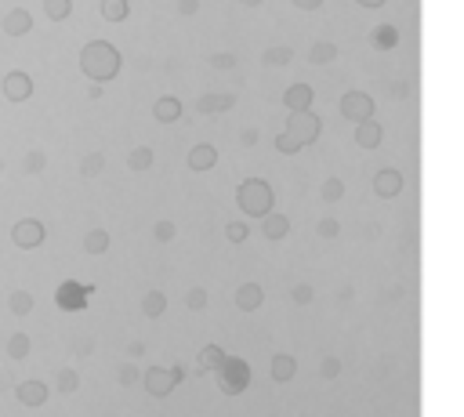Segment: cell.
<instances>
[{"label": "cell", "mask_w": 464, "mask_h": 417, "mask_svg": "<svg viewBox=\"0 0 464 417\" xmlns=\"http://www.w3.org/2000/svg\"><path fill=\"white\" fill-rule=\"evenodd\" d=\"M123 66V55L109 44V40H88L80 48V69L83 76H91L95 83H109Z\"/></svg>", "instance_id": "cell-1"}, {"label": "cell", "mask_w": 464, "mask_h": 417, "mask_svg": "<svg viewBox=\"0 0 464 417\" xmlns=\"http://www.w3.org/2000/svg\"><path fill=\"white\" fill-rule=\"evenodd\" d=\"M236 203L247 218H265L268 211H276V196H272V185L265 178H243L236 185Z\"/></svg>", "instance_id": "cell-2"}, {"label": "cell", "mask_w": 464, "mask_h": 417, "mask_svg": "<svg viewBox=\"0 0 464 417\" xmlns=\"http://www.w3.org/2000/svg\"><path fill=\"white\" fill-rule=\"evenodd\" d=\"M214 378H218V388L225 395H243L247 385H250V367L240 356H225L221 367L214 370Z\"/></svg>", "instance_id": "cell-3"}, {"label": "cell", "mask_w": 464, "mask_h": 417, "mask_svg": "<svg viewBox=\"0 0 464 417\" xmlns=\"http://www.w3.org/2000/svg\"><path fill=\"white\" fill-rule=\"evenodd\" d=\"M142 381H145V392H149L153 399H163V395H171L185 381V370L182 367H145Z\"/></svg>", "instance_id": "cell-4"}, {"label": "cell", "mask_w": 464, "mask_h": 417, "mask_svg": "<svg viewBox=\"0 0 464 417\" xmlns=\"http://www.w3.org/2000/svg\"><path fill=\"white\" fill-rule=\"evenodd\" d=\"M287 135L305 149V145H312L315 138L323 135V120L315 116L312 109H305V113H290V116H287Z\"/></svg>", "instance_id": "cell-5"}, {"label": "cell", "mask_w": 464, "mask_h": 417, "mask_svg": "<svg viewBox=\"0 0 464 417\" xmlns=\"http://www.w3.org/2000/svg\"><path fill=\"white\" fill-rule=\"evenodd\" d=\"M337 109H341L345 120L360 123V120H370V116H374V98H370L367 91H348L341 102H337Z\"/></svg>", "instance_id": "cell-6"}, {"label": "cell", "mask_w": 464, "mask_h": 417, "mask_svg": "<svg viewBox=\"0 0 464 417\" xmlns=\"http://www.w3.org/2000/svg\"><path fill=\"white\" fill-rule=\"evenodd\" d=\"M403 189H407V178H403V171H395V167H385V171L374 175V193L381 200H399Z\"/></svg>", "instance_id": "cell-7"}, {"label": "cell", "mask_w": 464, "mask_h": 417, "mask_svg": "<svg viewBox=\"0 0 464 417\" xmlns=\"http://www.w3.org/2000/svg\"><path fill=\"white\" fill-rule=\"evenodd\" d=\"M11 240H15V247H22V250H36L40 243L48 240V233H44V225H40L36 218H22L11 228Z\"/></svg>", "instance_id": "cell-8"}, {"label": "cell", "mask_w": 464, "mask_h": 417, "mask_svg": "<svg viewBox=\"0 0 464 417\" xmlns=\"http://www.w3.org/2000/svg\"><path fill=\"white\" fill-rule=\"evenodd\" d=\"M0 91H4L8 102H29L33 98V76L22 69H11L4 76V83H0Z\"/></svg>", "instance_id": "cell-9"}, {"label": "cell", "mask_w": 464, "mask_h": 417, "mask_svg": "<svg viewBox=\"0 0 464 417\" xmlns=\"http://www.w3.org/2000/svg\"><path fill=\"white\" fill-rule=\"evenodd\" d=\"M232 106H236V95H214V91H207V95L196 98V113L200 116H221Z\"/></svg>", "instance_id": "cell-10"}, {"label": "cell", "mask_w": 464, "mask_h": 417, "mask_svg": "<svg viewBox=\"0 0 464 417\" xmlns=\"http://www.w3.org/2000/svg\"><path fill=\"white\" fill-rule=\"evenodd\" d=\"M189 171L193 175H203V171H210V167L218 163V149L210 142H200V145H193V149H189Z\"/></svg>", "instance_id": "cell-11"}, {"label": "cell", "mask_w": 464, "mask_h": 417, "mask_svg": "<svg viewBox=\"0 0 464 417\" xmlns=\"http://www.w3.org/2000/svg\"><path fill=\"white\" fill-rule=\"evenodd\" d=\"M232 301H236L240 312H258L265 305V290H261V283H240Z\"/></svg>", "instance_id": "cell-12"}, {"label": "cell", "mask_w": 464, "mask_h": 417, "mask_svg": "<svg viewBox=\"0 0 464 417\" xmlns=\"http://www.w3.org/2000/svg\"><path fill=\"white\" fill-rule=\"evenodd\" d=\"M381 142H385V128L374 116L355 123V145H360V149H377Z\"/></svg>", "instance_id": "cell-13"}, {"label": "cell", "mask_w": 464, "mask_h": 417, "mask_svg": "<svg viewBox=\"0 0 464 417\" xmlns=\"http://www.w3.org/2000/svg\"><path fill=\"white\" fill-rule=\"evenodd\" d=\"M261 221V236L265 240H272V243H280V240H287L290 236V218L287 214H280V211H268L265 218H258Z\"/></svg>", "instance_id": "cell-14"}, {"label": "cell", "mask_w": 464, "mask_h": 417, "mask_svg": "<svg viewBox=\"0 0 464 417\" xmlns=\"http://www.w3.org/2000/svg\"><path fill=\"white\" fill-rule=\"evenodd\" d=\"M312 98H315L312 83H294V88L283 91V106L290 113H305V109H312Z\"/></svg>", "instance_id": "cell-15"}, {"label": "cell", "mask_w": 464, "mask_h": 417, "mask_svg": "<svg viewBox=\"0 0 464 417\" xmlns=\"http://www.w3.org/2000/svg\"><path fill=\"white\" fill-rule=\"evenodd\" d=\"M0 29H4L8 36H26L33 29V15L26 8H11L4 18H0Z\"/></svg>", "instance_id": "cell-16"}, {"label": "cell", "mask_w": 464, "mask_h": 417, "mask_svg": "<svg viewBox=\"0 0 464 417\" xmlns=\"http://www.w3.org/2000/svg\"><path fill=\"white\" fill-rule=\"evenodd\" d=\"M15 395H18V403H22V406H44L48 403V395H51V388L44 385V381H22V385H18L15 388Z\"/></svg>", "instance_id": "cell-17"}, {"label": "cell", "mask_w": 464, "mask_h": 417, "mask_svg": "<svg viewBox=\"0 0 464 417\" xmlns=\"http://www.w3.org/2000/svg\"><path fill=\"white\" fill-rule=\"evenodd\" d=\"M272 381H280V385H287V381H294V374H298V360L290 356V352H276L272 356Z\"/></svg>", "instance_id": "cell-18"}, {"label": "cell", "mask_w": 464, "mask_h": 417, "mask_svg": "<svg viewBox=\"0 0 464 417\" xmlns=\"http://www.w3.org/2000/svg\"><path fill=\"white\" fill-rule=\"evenodd\" d=\"M88 298H91V287H76V283H66L62 290H55V301L62 308H80Z\"/></svg>", "instance_id": "cell-19"}, {"label": "cell", "mask_w": 464, "mask_h": 417, "mask_svg": "<svg viewBox=\"0 0 464 417\" xmlns=\"http://www.w3.org/2000/svg\"><path fill=\"white\" fill-rule=\"evenodd\" d=\"M153 116H156L160 123H175V120H182V102H178L175 95L156 98V102H153Z\"/></svg>", "instance_id": "cell-20"}, {"label": "cell", "mask_w": 464, "mask_h": 417, "mask_svg": "<svg viewBox=\"0 0 464 417\" xmlns=\"http://www.w3.org/2000/svg\"><path fill=\"white\" fill-rule=\"evenodd\" d=\"M153 163H156L153 145H135V149L128 153V171H135V175H145Z\"/></svg>", "instance_id": "cell-21"}, {"label": "cell", "mask_w": 464, "mask_h": 417, "mask_svg": "<svg viewBox=\"0 0 464 417\" xmlns=\"http://www.w3.org/2000/svg\"><path fill=\"white\" fill-rule=\"evenodd\" d=\"M167 294L163 290H145V298H142V312H145V320H160L163 312H167Z\"/></svg>", "instance_id": "cell-22"}, {"label": "cell", "mask_w": 464, "mask_h": 417, "mask_svg": "<svg viewBox=\"0 0 464 417\" xmlns=\"http://www.w3.org/2000/svg\"><path fill=\"white\" fill-rule=\"evenodd\" d=\"M221 360H225V348L221 345H207V348H200L196 367H200V374H214L221 367Z\"/></svg>", "instance_id": "cell-23"}, {"label": "cell", "mask_w": 464, "mask_h": 417, "mask_svg": "<svg viewBox=\"0 0 464 417\" xmlns=\"http://www.w3.org/2000/svg\"><path fill=\"white\" fill-rule=\"evenodd\" d=\"M33 305H36L33 290H11V294H8V312H11V316H29Z\"/></svg>", "instance_id": "cell-24"}, {"label": "cell", "mask_w": 464, "mask_h": 417, "mask_svg": "<svg viewBox=\"0 0 464 417\" xmlns=\"http://www.w3.org/2000/svg\"><path fill=\"white\" fill-rule=\"evenodd\" d=\"M345 193H348V185L337 178V175H330V178H323V185H320V200L323 203H337V200H345Z\"/></svg>", "instance_id": "cell-25"}, {"label": "cell", "mask_w": 464, "mask_h": 417, "mask_svg": "<svg viewBox=\"0 0 464 417\" xmlns=\"http://www.w3.org/2000/svg\"><path fill=\"white\" fill-rule=\"evenodd\" d=\"M334 58H337V44H330V40H320V44L308 48V62H312V66H330Z\"/></svg>", "instance_id": "cell-26"}, {"label": "cell", "mask_w": 464, "mask_h": 417, "mask_svg": "<svg viewBox=\"0 0 464 417\" xmlns=\"http://www.w3.org/2000/svg\"><path fill=\"white\" fill-rule=\"evenodd\" d=\"M109 233H105V228H91V233H83V250H88V254H105V250H109Z\"/></svg>", "instance_id": "cell-27"}, {"label": "cell", "mask_w": 464, "mask_h": 417, "mask_svg": "<svg viewBox=\"0 0 464 417\" xmlns=\"http://www.w3.org/2000/svg\"><path fill=\"white\" fill-rule=\"evenodd\" d=\"M128 15H131L128 0H102V18L105 22H123Z\"/></svg>", "instance_id": "cell-28"}, {"label": "cell", "mask_w": 464, "mask_h": 417, "mask_svg": "<svg viewBox=\"0 0 464 417\" xmlns=\"http://www.w3.org/2000/svg\"><path fill=\"white\" fill-rule=\"evenodd\" d=\"M29 348H33V341H29V334H22V330L8 338V356H11L15 363H18V360H26V356H29Z\"/></svg>", "instance_id": "cell-29"}, {"label": "cell", "mask_w": 464, "mask_h": 417, "mask_svg": "<svg viewBox=\"0 0 464 417\" xmlns=\"http://www.w3.org/2000/svg\"><path fill=\"white\" fill-rule=\"evenodd\" d=\"M294 58V51H290V44H276V48H265L261 51V62H265V66H287V62Z\"/></svg>", "instance_id": "cell-30"}, {"label": "cell", "mask_w": 464, "mask_h": 417, "mask_svg": "<svg viewBox=\"0 0 464 417\" xmlns=\"http://www.w3.org/2000/svg\"><path fill=\"white\" fill-rule=\"evenodd\" d=\"M370 44H374V48H381V51L395 48V44H399V29H395V26H381V29H374V33H370Z\"/></svg>", "instance_id": "cell-31"}, {"label": "cell", "mask_w": 464, "mask_h": 417, "mask_svg": "<svg viewBox=\"0 0 464 417\" xmlns=\"http://www.w3.org/2000/svg\"><path fill=\"white\" fill-rule=\"evenodd\" d=\"M102 171H105V153L95 149V153H88V156L80 160V175H83V178H98Z\"/></svg>", "instance_id": "cell-32"}, {"label": "cell", "mask_w": 464, "mask_h": 417, "mask_svg": "<svg viewBox=\"0 0 464 417\" xmlns=\"http://www.w3.org/2000/svg\"><path fill=\"white\" fill-rule=\"evenodd\" d=\"M55 388H58V395H73L80 388V374L76 370H58L55 374Z\"/></svg>", "instance_id": "cell-33"}, {"label": "cell", "mask_w": 464, "mask_h": 417, "mask_svg": "<svg viewBox=\"0 0 464 417\" xmlns=\"http://www.w3.org/2000/svg\"><path fill=\"white\" fill-rule=\"evenodd\" d=\"M44 11H48L51 22H66L73 15V0H44Z\"/></svg>", "instance_id": "cell-34"}, {"label": "cell", "mask_w": 464, "mask_h": 417, "mask_svg": "<svg viewBox=\"0 0 464 417\" xmlns=\"http://www.w3.org/2000/svg\"><path fill=\"white\" fill-rule=\"evenodd\" d=\"M22 167H26V175H33V178L44 175V171H48V153H44V149H29L26 160H22Z\"/></svg>", "instance_id": "cell-35"}, {"label": "cell", "mask_w": 464, "mask_h": 417, "mask_svg": "<svg viewBox=\"0 0 464 417\" xmlns=\"http://www.w3.org/2000/svg\"><path fill=\"white\" fill-rule=\"evenodd\" d=\"M341 356H323V363H320V378L323 381H337V378H341Z\"/></svg>", "instance_id": "cell-36"}, {"label": "cell", "mask_w": 464, "mask_h": 417, "mask_svg": "<svg viewBox=\"0 0 464 417\" xmlns=\"http://www.w3.org/2000/svg\"><path fill=\"white\" fill-rule=\"evenodd\" d=\"M207 301H210V298H207L203 287H189V294H185V308H189V312H203Z\"/></svg>", "instance_id": "cell-37"}, {"label": "cell", "mask_w": 464, "mask_h": 417, "mask_svg": "<svg viewBox=\"0 0 464 417\" xmlns=\"http://www.w3.org/2000/svg\"><path fill=\"white\" fill-rule=\"evenodd\" d=\"M153 236H156V243H171V240L178 236V225L167 221V218H160V221L153 225Z\"/></svg>", "instance_id": "cell-38"}, {"label": "cell", "mask_w": 464, "mask_h": 417, "mask_svg": "<svg viewBox=\"0 0 464 417\" xmlns=\"http://www.w3.org/2000/svg\"><path fill=\"white\" fill-rule=\"evenodd\" d=\"M138 378H142V374H138V367H135V363H123V367L116 370V381H120V388H131V385H138Z\"/></svg>", "instance_id": "cell-39"}, {"label": "cell", "mask_w": 464, "mask_h": 417, "mask_svg": "<svg viewBox=\"0 0 464 417\" xmlns=\"http://www.w3.org/2000/svg\"><path fill=\"white\" fill-rule=\"evenodd\" d=\"M315 233H320L323 240H337V236H341V221H337V218H320Z\"/></svg>", "instance_id": "cell-40"}, {"label": "cell", "mask_w": 464, "mask_h": 417, "mask_svg": "<svg viewBox=\"0 0 464 417\" xmlns=\"http://www.w3.org/2000/svg\"><path fill=\"white\" fill-rule=\"evenodd\" d=\"M247 236H250V228H247L243 221H228V225H225V240H228V243H247Z\"/></svg>", "instance_id": "cell-41"}, {"label": "cell", "mask_w": 464, "mask_h": 417, "mask_svg": "<svg viewBox=\"0 0 464 417\" xmlns=\"http://www.w3.org/2000/svg\"><path fill=\"white\" fill-rule=\"evenodd\" d=\"M210 66H214L218 73H228V69H236V55L218 51V55H210Z\"/></svg>", "instance_id": "cell-42"}, {"label": "cell", "mask_w": 464, "mask_h": 417, "mask_svg": "<svg viewBox=\"0 0 464 417\" xmlns=\"http://www.w3.org/2000/svg\"><path fill=\"white\" fill-rule=\"evenodd\" d=\"M312 298H315V290H312L308 283H298V287L290 290V301H294V305H312Z\"/></svg>", "instance_id": "cell-43"}, {"label": "cell", "mask_w": 464, "mask_h": 417, "mask_svg": "<svg viewBox=\"0 0 464 417\" xmlns=\"http://www.w3.org/2000/svg\"><path fill=\"white\" fill-rule=\"evenodd\" d=\"M276 149H280L283 156H294V153H301V145H298V142H294V138H290V135L283 131V135L276 138Z\"/></svg>", "instance_id": "cell-44"}, {"label": "cell", "mask_w": 464, "mask_h": 417, "mask_svg": "<svg viewBox=\"0 0 464 417\" xmlns=\"http://www.w3.org/2000/svg\"><path fill=\"white\" fill-rule=\"evenodd\" d=\"M175 11H178L182 18H193V15L200 11V0H178V4H175Z\"/></svg>", "instance_id": "cell-45"}, {"label": "cell", "mask_w": 464, "mask_h": 417, "mask_svg": "<svg viewBox=\"0 0 464 417\" xmlns=\"http://www.w3.org/2000/svg\"><path fill=\"white\" fill-rule=\"evenodd\" d=\"M290 4L298 8V11H320V8L327 4V0H290Z\"/></svg>", "instance_id": "cell-46"}, {"label": "cell", "mask_w": 464, "mask_h": 417, "mask_svg": "<svg viewBox=\"0 0 464 417\" xmlns=\"http://www.w3.org/2000/svg\"><path fill=\"white\" fill-rule=\"evenodd\" d=\"M258 138H261V135H258V128H247V131L240 135V145H247V149H254V145H258Z\"/></svg>", "instance_id": "cell-47"}, {"label": "cell", "mask_w": 464, "mask_h": 417, "mask_svg": "<svg viewBox=\"0 0 464 417\" xmlns=\"http://www.w3.org/2000/svg\"><path fill=\"white\" fill-rule=\"evenodd\" d=\"M128 356H131V360H142V356H145V345H142V341H131V345H128Z\"/></svg>", "instance_id": "cell-48"}, {"label": "cell", "mask_w": 464, "mask_h": 417, "mask_svg": "<svg viewBox=\"0 0 464 417\" xmlns=\"http://www.w3.org/2000/svg\"><path fill=\"white\" fill-rule=\"evenodd\" d=\"M355 4H360V8H385L388 0H355Z\"/></svg>", "instance_id": "cell-49"}, {"label": "cell", "mask_w": 464, "mask_h": 417, "mask_svg": "<svg viewBox=\"0 0 464 417\" xmlns=\"http://www.w3.org/2000/svg\"><path fill=\"white\" fill-rule=\"evenodd\" d=\"M76 352H80V356H91V352H95V341H91V338H88V341H80Z\"/></svg>", "instance_id": "cell-50"}, {"label": "cell", "mask_w": 464, "mask_h": 417, "mask_svg": "<svg viewBox=\"0 0 464 417\" xmlns=\"http://www.w3.org/2000/svg\"><path fill=\"white\" fill-rule=\"evenodd\" d=\"M88 98H91V102L102 98V83H91V88H88Z\"/></svg>", "instance_id": "cell-51"}, {"label": "cell", "mask_w": 464, "mask_h": 417, "mask_svg": "<svg viewBox=\"0 0 464 417\" xmlns=\"http://www.w3.org/2000/svg\"><path fill=\"white\" fill-rule=\"evenodd\" d=\"M337 298H341V301H352V298H355V290H352V287H341V294H337Z\"/></svg>", "instance_id": "cell-52"}, {"label": "cell", "mask_w": 464, "mask_h": 417, "mask_svg": "<svg viewBox=\"0 0 464 417\" xmlns=\"http://www.w3.org/2000/svg\"><path fill=\"white\" fill-rule=\"evenodd\" d=\"M240 4H243V8H258V4H261V0H240Z\"/></svg>", "instance_id": "cell-53"}]
</instances>
